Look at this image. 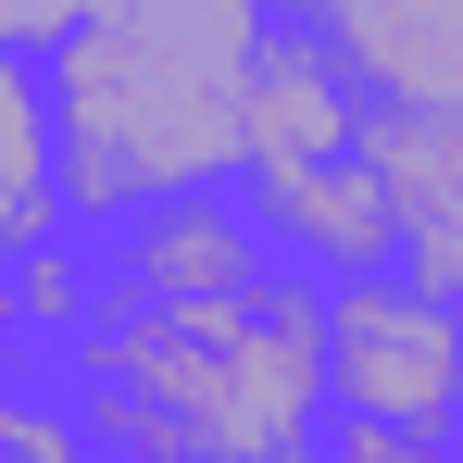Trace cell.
<instances>
[{
    "label": "cell",
    "mask_w": 463,
    "mask_h": 463,
    "mask_svg": "<svg viewBox=\"0 0 463 463\" xmlns=\"http://www.w3.org/2000/svg\"><path fill=\"white\" fill-rule=\"evenodd\" d=\"M100 263H113V313H163V326H213V313H250L263 288H288L250 175L138 201L126 226H100Z\"/></svg>",
    "instance_id": "3957f363"
},
{
    "label": "cell",
    "mask_w": 463,
    "mask_h": 463,
    "mask_svg": "<svg viewBox=\"0 0 463 463\" xmlns=\"http://www.w3.org/2000/svg\"><path fill=\"white\" fill-rule=\"evenodd\" d=\"M376 126V100L351 76L326 13H276L250 51V175H301V163H351Z\"/></svg>",
    "instance_id": "5b68a950"
},
{
    "label": "cell",
    "mask_w": 463,
    "mask_h": 463,
    "mask_svg": "<svg viewBox=\"0 0 463 463\" xmlns=\"http://www.w3.org/2000/svg\"><path fill=\"white\" fill-rule=\"evenodd\" d=\"M276 13L163 0V13H0V51H38L76 151V226H126L175 188L250 175V51Z\"/></svg>",
    "instance_id": "6da1fadb"
},
{
    "label": "cell",
    "mask_w": 463,
    "mask_h": 463,
    "mask_svg": "<svg viewBox=\"0 0 463 463\" xmlns=\"http://www.w3.org/2000/svg\"><path fill=\"white\" fill-rule=\"evenodd\" d=\"M250 201H263V226H276V263L301 276V288H376V276H413L401 263V201L376 188V163H301V175H250Z\"/></svg>",
    "instance_id": "8992f818"
},
{
    "label": "cell",
    "mask_w": 463,
    "mask_h": 463,
    "mask_svg": "<svg viewBox=\"0 0 463 463\" xmlns=\"http://www.w3.org/2000/svg\"><path fill=\"white\" fill-rule=\"evenodd\" d=\"M451 313H463V288H451Z\"/></svg>",
    "instance_id": "7c38bea8"
},
{
    "label": "cell",
    "mask_w": 463,
    "mask_h": 463,
    "mask_svg": "<svg viewBox=\"0 0 463 463\" xmlns=\"http://www.w3.org/2000/svg\"><path fill=\"white\" fill-rule=\"evenodd\" d=\"M326 351H338V413L364 426H413V439H463V313L426 276H376L326 301Z\"/></svg>",
    "instance_id": "277c9868"
},
{
    "label": "cell",
    "mask_w": 463,
    "mask_h": 463,
    "mask_svg": "<svg viewBox=\"0 0 463 463\" xmlns=\"http://www.w3.org/2000/svg\"><path fill=\"white\" fill-rule=\"evenodd\" d=\"M76 413L100 463L113 451H175L201 463H301L326 426H338V351H326V288H263L250 313H213V326H163V313H100L76 364Z\"/></svg>",
    "instance_id": "7a4b0ae2"
},
{
    "label": "cell",
    "mask_w": 463,
    "mask_h": 463,
    "mask_svg": "<svg viewBox=\"0 0 463 463\" xmlns=\"http://www.w3.org/2000/svg\"><path fill=\"white\" fill-rule=\"evenodd\" d=\"M0 463H100L76 413V376L63 364H13V401H0Z\"/></svg>",
    "instance_id": "9c48e42d"
},
{
    "label": "cell",
    "mask_w": 463,
    "mask_h": 463,
    "mask_svg": "<svg viewBox=\"0 0 463 463\" xmlns=\"http://www.w3.org/2000/svg\"><path fill=\"white\" fill-rule=\"evenodd\" d=\"M0 238L13 250H51L76 226V151H63V100L38 51H0Z\"/></svg>",
    "instance_id": "ba28073f"
},
{
    "label": "cell",
    "mask_w": 463,
    "mask_h": 463,
    "mask_svg": "<svg viewBox=\"0 0 463 463\" xmlns=\"http://www.w3.org/2000/svg\"><path fill=\"white\" fill-rule=\"evenodd\" d=\"M301 463H463V439H413V426H364V413H338Z\"/></svg>",
    "instance_id": "30bf717a"
},
{
    "label": "cell",
    "mask_w": 463,
    "mask_h": 463,
    "mask_svg": "<svg viewBox=\"0 0 463 463\" xmlns=\"http://www.w3.org/2000/svg\"><path fill=\"white\" fill-rule=\"evenodd\" d=\"M113 463H201V451H175V439H151V451H113Z\"/></svg>",
    "instance_id": "8fae6325"
},
{
    "label": "cell",
    "mask_w": 463,
    "mask_h": 463,
    "mask_svg": "<svg viewBox=\"0 0 463 463\" xmlns=\"http://www.w3.org/2000/svg\"><path fill=\"white\" fill-rule=\"evenodd\" d=\"M364 163H376V188L401 201V263H413L426 288H463V113H401V100H376Z\"/></svg>",
    "instance_id": "52a82bcc"
}]
</instances>
